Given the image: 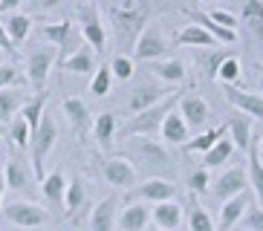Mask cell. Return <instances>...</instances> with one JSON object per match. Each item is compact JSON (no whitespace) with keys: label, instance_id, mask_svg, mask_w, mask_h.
Listing matches in <instances>:
<instances>
[{"label":"cell","instance_id":"obj_36","mask_svg":"<svg viewBox=\"0 0 263 231\" xmlns=\"http://www.w3.org/2000/svg\"><path fill=\"white\" fill-rule=\"evenodd\" d=\"M234 153V145H232V139L223 136L220 142H217L214 147H211L209 153H202V168L209 170V168H217V165H223V162H229V156Z\"/></svg>","mask_w":263,"mask_h":231},{"label":"cell","instance_id":"obj_22","mask_svg":"<svg viewBox=\"0 0 263 231\" xmlns=\"http://www.w3.org/2000/svg\"><path fill=\"white\" fill-rule=\"evenodd\" d=\"M246 177H249V185H252V194L257 200V208H263V162H260V150H257V142H252L246 153Z\"/></svg>","mask_w":263,"mask_h":231},{"label":"cell","instance_id":"obj_21","mask_svg":"<svg viewBox=\"0 0 263 231\" xmlns=\"http://www.w3.org/2000/svg\"><path fill=\"white\" fill-rule=\"evenodd\" d=\"M116 205H119V200L113 194L104 197L93 208V214H90V231H113V225H116Z\"/></svg>","mask_w":263,"mask_h":231},{"label":"cell","instance_id":"obj_26","mask_svg":"<svg viewBox=\"0 0 263 231\" xmlns=\"http://www.w3.org/2000/svg\"><path fill=\"white\" fill-rule=\"evenodd\" d=\"M151 72H154L159 81H165V84H182L188 75L185 64L179 61V58H162V61H154L151 64Z\"/></svg>","mask_w":263,"mask_h":231},{"label":"cell","instance_id":"obj_1","mask_svg":"<svg viewBox=\"0 0 263 231\" xmlns=\"http://www.w3.org/2000/svg\"><path fill=\"white\" fill-rule=\"evenodd\" d=\"M104 15L110 17V23L116 26L119 44H136L139 32L145 29V21L151 17V3H139V0H116V3H104L99 6Z\"/></svg>","mask_w":263,"mask_h":231},{"label":"cell","instance_id":"obj_38","mask_svg":"<svg viewBox=\"0 0 263 231\" xmlns=\"http://www.w3.org/2000/svg\"><path fill=\"white\" fill-rule=\"evenodd\" d=\"M240 75H243V69H240V58L234 52L226 55V61L220 64V69H217V78L223 81V87H234L240 81Z\"/></svg>","mask_w":263,"mask_h":231},{"label":"cell","instance_id":"obj_19","mask_svg":"<svg viewBox=\"0 0 263 231\" xmlns=\"http://www.w3.org/2000/svg\"><path fill=\"white\" fill-rule=\"evenodd\" d=\"M151 223V208L145 202H130L119 214V228L122 231H145Z\"/></svg>","mask_w":263,"mask_h":231},{"label":"cell","instance_id":"obj_5","mask_svg":"<svg viewBox=\"0 0 263 231\" xmlns=\"http://www.w3.org/2000/svg\"><path fill=\"white\" fill-rule=\"evenodd\" d=\"M174 197H177V185L162 177H151L145 182H136L127 191V205L130 202H154V205H159V202H174Z\"/></svg>","mask_w":263,"mask_h":231},{"label":"cell","instance_id":"obj_15","mask_svg":"<svg viewBox=\"0 0 263 231\" xmlns=\"http://www.w3.org/2000/svg\"><path fill=\"white\" fill-rule=\"evenodd\" d=\"M223 92H226V101H229L237 113L263 122V95L260 92H246V90H237V87H223Z\"/></svg>","mask_w":263,"mask_h":231},{"label":"cell","instance_id":"obj_8","mask_svg":"<svg viewBox=\"0 0 263 231\" xmlns=\"http://www.w3.org/2000/svg\"><path fill=\"white\" fill-rule=\"evenodd\" d=\"M3 220L12 225H21V228H38L49 220V214L38 202H9V205L0 208Z\"/></svg>","mask_w":263,"mask_h":231},{"label":"cell","instance_id":"obj_44","mask_svg":"<svg viewBox=\"0 0 263 231\" xmlns=\"http://www.w3.org/2000/svg\"><path fill=\"white\" fill-rule=\"evenodd\" d=\"M110 72H113V78H119V81H127V78L133 75V58L119 52L116 58L110 61Z\"/></svg>","mask_w":263,"mask_h":231},{"label":"cell","instance_id":"obj_48","mask_svg":"<svg viewBox=\"0 0 263 231\" xmlns=\"http://www.w3.org/2000/svg\"><path fill=\"white\" fill-rule=\"evenodd\" d=\"M17 3H21V0H3V3H0V15H12L17 9Z\"/></svg>","mask_w":263,"mask_h":231},{"label":"cell","instance_id":"obj_37","mask_svg":"<svg viewBox=\"0 0 263 231\" xmlns=\"http://www.w3.org/2000/svg\"><path fill=\"white\" fill-rule=\"evenodd\" d=\"M84 200H87V188H84V182H81V177L70 179V182H67V197H64L67 214H76L78 208L84 205Z\"/></svg>","mask_w":263,"mask_h":231},{"label":"cell","instance_id":"obj_24","mask_svg":"<svg viewBox=\"0 0 263 231\" xmlns=\"http://www.w3.org/2000/svg\"><path fill=\"white\" fill-rule=\"evenodd\" d=\"M185 15L191 17V21L197 23L200 29L209 32V35L217 41V44H234V41H237V32H229V29H223V26H217V23L211 21L205 12H202V9H194V6H191V9H185Z\"/></svg>","mask_w":263,"mask_h":231},{"label":"cell","instance_id":"obj_40","mask_svg":"<svg viewBox=\"0 0 263 231\" xmlns=\"http://www.w3.org/2000/svg\"><path fill=\"white\" fill-rule=\"evenodd\" d=\"M226 55H229V52L205 49V52L197 58V64H200V69H202V75H205V78H217V69H220V64L226 61Z\"/></svg>","mask_w":263,"mask_h":231},{"label":"cell","instance_id":"obj_18","mask_svg":"<svg viewBox=\"0 0 263 231\" xmlns=\"http://www.w3.org/2000/svg\"><path fill=\"white\" fill-rule=\"evenodd\" d=\"M226 130L232 133V145L243 153H249V147H252V119L243 113H232V119L226 122Z\"/></svg>","mask_w":263,"mask_h":231},{"label":"cell","instance_id":"obj_43","mask_svg":"<svg viewBox=\"0 0 263 231\" xmlns=\"http://www.w3.org/2000/svg\"><path fill=\"white\" fill-rule=\"evenodd\" d=\"M29 139H32V130L26 127V122L21 119V116H15L12 124H9V145L26 147V145H29Z\"/></svg>","mask_w":263,"mask_h":231},{"label":"cell","instance_id":"obj_34","mask_svg":"<svg viewBox=\"0 0 263 231\" xmlns=\"http://www.w3.org/2000/svg\"><path fill=\"white\" fill-rule=\"evenodd\" d=\"M47 99H49V95H47V90H44V92H38V95L26 101L24 107H21V113H17V116H21V119L26 122V127H29L32 133L38 130L41 119H44V107H47Z\"/></svg>","mask_w":263,"mask_h":231},{"label":"cell","instance_id":"obj_32","mask_svg":"<svg viewBox=\"0 0 263 231\" xmlns=\"http://www.w3.org/2000/svg\"><path fill=\"white\" fill-rule=\"evenodd\" d=\"M26 101L29 99L24 95V90H0V124H12Z\"/></svg>","mask_w":263,"mask_h":231},{"label":"cell","instance_id":"obj_31","mask_svg":"<svg viewBox=\"0 0 263 231\" xmlns=\"http://www.w3.org/2000/svg\"><path fill=\"white\" fill-rule=\"evenodd\" d=\"M174 44H177V46H202V49H214L217 41L211 38L205 29H200L197 23H188L185 29H179V32H177Z\"/></svg>","mask_w":263,"mask_h":231},{"label":"cell","instance_id":"obj_33","mask_svg":"<svg viewBox=\"0 0 263 231\" xmlns=\"http://www.w3.org/2000/svg\"><path fill=\"white\" fill-rule=\"evenodd\" d=\"M226 133H229V130H226V124H220V127H211V130H202V133H197L194 139H188L185 150H188V153H209V150L226 136Z\"/></svg>","mask_w":263,"mask_h":231},{"label":"cell","instance_id":"obj_20","mask_svg":"<svg viewBox=\"0 0 263 231\" xmlns=\"http://www.w3.org/2000/svg\"><path fill=\"white\" fill-rule=\"evenodd\" d=\"M240 23H243L249 35L263 46V3L260 0H246V3L240 6Z\"/></svg>","mask_w":263,"mask_h":231},{"label":"cell","instance_id":"obj_14","mask_svg":"<svg viewBox=\"0 0 263 231\" xmlns=\"http://www.w3.org/2000/svg\"><path fill=\"white\" fill-rule=\"evenodd\" d=\"M101 174H104V182L113 185V188H124V191H130L133 185H136V168H133L127 159L122 156H113L101 165Z\"/></svg>","mask_w":263,"mask_h":231},{"label":"cell","instance_id":"obj_25","mask_svg":"<svg viewBox=\"0 0 263 231\" xmlns=\"http://www.w3.org/2000/svg\"><path fill=\"white\" fill-rule=\"evenodd\" d=\"M67 182H70V179L64 177L61 170H52V174H47V177L41 179V194H44V200H47L52 208L64 205V197H67Z\"/></svg>","mask_w":263,"mask_h":231},{"label":"cell","instance_id":"obj_35","mask_svg":"<svg viewBox=\"0 0 263 231\" xmlns=\"http://www.w3.org/2000/svg\"><path fill=\"white\" fill-rule=\"evenodd\" d=\"M41 35L49 41V46L61 49V46H67V41H70V35H72V23L70 21L47 23V26H41Z\"/></svg>","mask_w":263,"mask_h":231},{"label":"cell","instance_id":"obj_30","mask_svg":"<svg viewBox=\"0 0 263 231\" xmlns=\"http://www.w3.org/2000/svg\"><path fill=\"white\" fill-rule=\"evenodd\" d=\"M3 21V29H6V38L9 44H24L29 38V29H32V17L29 15H21V12H12V15L0 17Z\"/></svg>","mask_w":263,"mask_h":231},{"label":"cell","instance_id":"obj_49","mask_svg":"<svg viewBox=\"0 0 263 231\" xmlns=\"http://www.w3.org/2000/svg\"><path fill=\"white\" fill-rule=\"evenodd\" d=\"M3 191H6V179H3V174H0V208H3Z\"/></svg>","mask_w":263,"mask_h":231},{"label":"cell","instance_id":"obj_28","mask_svg":"<svg viewBox=\"0 0 263 231\" xmlns=\"http://www.w3.org/2000/svg\"><path fill=\"white\" fill-rule=\"evenodd\" d=\"M159 133H162V139L168 142V145H188V136H191L188 124L182 122V116H179L177 110H171V113L165 116Z\"/></svg>","mask_w":263,"mask_h":231},{"label":"cell","instance_id":"obj_39","mask_svg":"<svg viewBox=\"0 0 263 231\" xmlns=\"http://www.w3.org/2000/svg\"><path fill=\"white\" fill-rule=\"evenodd\" d=\"M188 231H217L214 220L209 217V211L194 200H191V208H188Z\"/></svg>","mask_w":263,"mask_h":231},{"label":"cell","instance_id":"obj_51","mask_svg":"<svg viewBox=\"0 0 263 231\" xmlns=\"http://www.w3.org/2000/svg\"><path fill=\"white\" fill-rule=\"evenodd\" d=\"M257 87H260V95H263V75H260V81H257Z\"/></svg>","mask_w":263,"mask_h":231},{"label":"cell","instance_id":"obj_29","mask_svg":"<svg viewBox=\"0 0 263 231\" xmlns=\"http://www.w3.org/2000/svg\"><path fill=\"white\" fill-rule=\"evenodd\" d=\"M116 116L113 113H99L96 116V122H93V139H96V145L101 147V150H110L113 147V139H116Z\"/></svg>","mask_w":263,"mask_h":231},{"label":"cell","instance_id":"obj_12","mask_svg":"<svg viewBox=\"0 0 263 231\" xmlns=\"http://www.w3.org/2000/svg\"><path fill=\"white\" fill-rule=\"evenodd\" d=\"M168 95H171L168 87L154 84V81H142V84L133 87L130 99H127V110H130V113L136 116V113H142V110L156 107V104H159V101H165Z\"/></svg>","mask_w":263,"mask_h":231},{"label":"cell","instance_id":"obj_46","mask_svg":"<svg viewBox=\"0 0 263 231\" xmlns=\"http://www.w3.org/2000/svg\"><path fill=\"white\" fill-rule=\"evenodd\" d=\"M21 81L24 78H21V72L12 64H0V90H17Z\"/></svg>","mask_w":263,"mask_h":231},{"label":"cell","instance_id":"obj_41","mask_svg":"<svg viewBox=\"0 0 263 231\" xmlns=\"http://www.w3.org/2000/svg\"><path fill=\"white\" fill-rule=\"evenodd\" d=\"M202 12H205V15H209L217 26H223V29H229V32H237L240 21H237V15H234V12L220 9V6H209V9H202Z\"/></svg>","mask_w":263,"mask_h":231},{"label":"cell","instance_id":"obj_45","mask_svg":"<svg viewBox=\"0 0 263 231\" xmlns=\"http://www.w3.org/2000/svg\"><path fill=\"white\" fill-rule=\"evenodd\" d=\"M188 188H191V194H205V191H211V174L205 168H197L188 177Z\"/></svg>","mask_w":263,"mask_h":231},{"label":"cell","instance_id":"obj_27","mask_svg":"<svg viewBox=\"0 0 263 231\" xmlns=\"http://www.w3.org/2000/svg\"><path fill=\"white\" fill-rule=\"evenodd\" d=\"M64 116L70 119L72 130L78 133V136H84L87 127L93 124V119H90V110H87V104L81 99H76V95H70V99H64Z\"/></svg>","mask_w":263,"mask_h":231},{"label":"cell","instance_id":"obj_6","mask_svg":"<svg viewBox=\"0 0 263 231\" xmlns=\"http://www.w3.org/2000/svg\"><path fill=\"white\" fill-rule=\"evenodd\" d=\"M55 58H58V49L49 44L35 46L29 52V58H26V78H29V84L38 92H44V87H47V78H49V69H52Z\"/></svg>","mask_w":263,"mask_h":231},{"label":"cell","instance_id":"obj_3","mask_svg":"<svg viewBox=\"0 0 263 231\" xmlns=\"http://www.w3.org/2000/svg\"><path fill=\"white\" fill-rule=\"evenodd\" d=\"M58 142V127L49 116H44L38 124V130L32 133L29 139V147H32V168H35V179H44L47 177V170H44V162H47V153L52 150V145Z\"/></svg>","mask_w":263,"mask_h":231},{"label":"cell","instance_id":"obj_7","mask_svg":"<svg viewBox=\"0 0 263 231\" xmlns=\"http://www.w3.org/2000/svg\"><path fill=\"white\" fill-rule=\"evenodd\" d=\"M171 44L165 41V35L156 26H145V29L139 32V38H136V44H133V58L136 61H162L165 55H168Z\"/></svg>","mask_w":263,"mask_h":231},{"label":"cell","instance_id":"obj_47","mask_svg":"<svg viewBox=\"0 0 263 231\" xmlns=\"http://www.w3.org/2000/svg\"><path fill=\"white\" fill-rule=\"evenodd\" d=\"M243 225L246 231H263V208L249 205V211L243 214Z\"/></svg>","mask_w":263,"mask_h":231},{"label":"cell","instance_id":"obj_11","mask_svg":"<svg viewBox=\"0 0 263 231\" xmlns=\"http://www.w3.org/2000/svg\"><path fill=\"white\" fill-rule=\"evenodd\" d=\"M246 185H249L246 168H243V165H237V168H229L226 174H220V179H214V182H211V197L223 205V202L234 200L237 194L246 191Z\"/></svg>","mask_w":263,"mask_h":231},{"label":"cell","instance_id":"obj_52","mask_svg":"<svg viewBox=\"0 0 263 231\" xmlns=\"http://www.w3.org/2000/svg\"><path fill=\"white\" fill-rule=\"evenodd\" d=\"M145 231H162V228H156V225H154V228H145Z\"/></svg>","mask_w":263,"mask_h":231},{"label":"cell","instance_id":"obj_4","mask_svg":"<svg viewBox=\"0 0 263 231\" xmlns=\"http://www.w3.org/2000/svg\"><path fill=\"white\" fill-rule=\"evenodd\" d=\"M76 12H78V21H81V38L90 44L93 52H104L107 35H104V23H101L99 3H78Z\"/></svg>","mask_w":263,"mask_h":231},{"label":"cell","instance_id":"obj_9","mask_svg":"<svg viewBox=\"0 0 263 231\" xmlns=\"http://www.w3.org/2000/svg\"><path fill=\"white\" fill-rule=\"evenodd\" d=\"M130 156L136 162H142L147 170H168V165H171L168 150H165L159 142L145 139V136H139V139H133L130 142Z\"/></svg>","mask_w":263,"mask_h":231},{"label":"cell","instance_id":"obj_50","mask_svg":"<svg viewBox=\"0 0 263 231\" xmlns=\"http://www.w3.org/2000/svg\"><path fill=\"white\" fill-rule=\"evenodd\" d=\"M257 150H260V153H263V136L257 139Z\"/></svg>","mask_w":263,"mask_h":231},{"label":"cell","instance_id":"obj_13","mask_svg":"<svg viewBox=\"0 0 263 231\" xmlns=\"http://www.w3.org/2000/svg\"><path fill=\"white\" fill-rule=\"evenodd\" d=\"M3 179H6V188L21 191L24 197H35V177L29 174L26 159H21V156H9L6 170H3Z\"/></svg>","mask_w":263,"mask_h":231},{"label":"cell","instance_id":"obj_17","mask_svg":"<svg viewBox=\"0 0 263 231\" xmlns=\"http://www.w3.org/2000/svg\"><path fill=\"white\" fill-rule=\"evenodd\" d=\"M182 217H185V211L177 202H159V205L151 208V220H154L156 228L162 231H177L182 225Z\"/></svg>","mask_w":263,"mask_h":231},{"label":"cell","instance_id":"obj_42","mask_svg":"<svg viewBox=\"0 0 263 231\" xmlns=\"http://www.w3.org/2000/svg\"><path fill=\"white\" fill-rule=\"evenodd\" d=\"M110 87H113V72H110V67H99L93 81H90V92H93L96 99H104L110 92Z\"/></svg>","mask_w":263,"mask_h":231},{"label":"cell","instance_id":"obj_23","mask_svg":"<svg viewBox=\"0 0 263 231\" xmlns=\"http://www.w3.org/2000/svg\"><path fill=\"white\" fill-rule=\"evenodd\" d=\"M58 67L64 72H72V75H87V72H93L96 69V52L90 46H78L72 55H67Z\"/></svg>","mask_w":263,"mask_h":231},{"label":"cell","instance_id":"obj_2","mask_svg":"<svg viewBox=\"0 0 263 231\" xmlns=\"http://www.w3.org/2000/svg\"><path fill=\"white\" fill-rule=\"evenodd\" d=\"M177 104H179V95L177 92H171L165 101H159L156 107H151V110H142V113H136V116H130V122L122 127V133L124 136H130V139H139V136H145V139H151L159 127H162V122H165V116L171 113V110H177Z\"/></svg>","mask_w":263,"mask_h":231},{"label":"cell","instance_id":"obj_10","mask_svg":"<svg viewBox=\"0 0 263 231\" xmlns=\"http://www.w3.org/2000/svg\"><path fill=\"white\" fill-rule=\"evenodd\" d=\"M177 113L182 116V122L188 124V130H202L211 119V107L209 101L197 95V92H185L179 95V104H177Z\"/></svg>","mask_w":263,"mask_h":231},{"label":"cell","instance_id":"obj_16","mask_svg":"<svg viewBox=\"0 0 263 231\" xmlns=\"http://www.w3.org/2000/svg\"><path fill=\"white\" fill-rule=\"evenodd\" d=\"M249 205H252V194L249 191H243V194H237L234 200L223 202V205H220V231H232L234 225L243 220Z\"/></svg>","mask_w":263,"mask_h":231}]
</instances>
